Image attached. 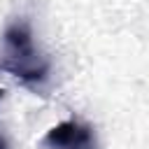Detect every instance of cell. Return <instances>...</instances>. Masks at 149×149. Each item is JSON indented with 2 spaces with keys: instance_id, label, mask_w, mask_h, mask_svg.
I'll return each instance as SVG.
<instances>
[{
  "instance_id": "1",
  "label": "cell",
  "mask_w": 149,
  "mask_h": 149,
  "mask_svg": "<svg viewBox=\"0 0 149 149\" xmlns=\"http://www.w3.org/2000/svg\"><path fill=\"white\" fill-rule=\"evenodd\" d=\"M2 70L16 77L23 86L42 91L49 79V61L37 51L33 42L30 26L26 21H14L7 26L2 37Z\"/></svg>"
},
{
  "instance_id": "2",
  "label": "cell",
  "mask_w": 149,
  "mask_h": 149,
  "mask_svg": "<svg viewBox=\"0 0 149 149\" xmlns=\"http://www.w3.org/2000/svg\"><path fill=\"white\" fill-rule=\"evenodd\" d=\"M44 149H98V140L95 133L77 121V119H68L56 123L42 140Z\"/></svg>"
},
{
  "instance_id": "3",
  "label": "cell",
  "mask_w": 149,
  "mask_h": 149,
  "mask_svg": "<svg viewBox=\"0 0 149 149\" xmlns=\"http://www.w3.org/2000/svg\"><path fill=\"white\" fill-rule=\"evenodd\" d=\"M0 98H2V91H0Z\"/></svg>"
}]
</instances>
